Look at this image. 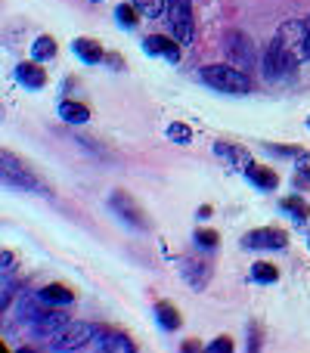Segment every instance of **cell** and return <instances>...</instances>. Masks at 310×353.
I'll list each match as a JSON object with an SVG mask.
<instances>
[{"instance_id": "19", "label": "cell", "mask_w": 310, "mask_h": 353, "mask_svg": "<svg viewBox=\"0 0 310 353\" xmlns=\"http://www.w3.org/2000/svg\"><path fill=\"white\" fill-rule=\"evenodd\" d=\"M155 319H158V325L162 329H168V332H174V329H180V313H177V307L174 304H168V301H158L155 304Z\"/></svg>"}, {"instance_id": "4", "label": "cell", "mask_w": 310, "mask_h": 353, "mask_svg": "<svg viewBox=\"0 0 310 353\" xmlns=\"http://www.w3.org/2000/svg\"><path fill=\"white\" fill-rule=\"evenodd\" d=\"M164 22H168L171 34L177 37V43H193L195 37V19H193V0H168L164 10Z\"/></svg>"}, {"instance_id": "2", "label": "cell", "mask_w": 310, "mask_h": 353, "mask_svg": "<svg viewBox=\"0 0 310 353\" xmlns=\"http://www.w3.org/2000/svg\"><path fill=\"white\" fill-rule=\"evenodd\" d=\"M202 81L220 93H230V97H245L251 90V78L242 68L233 65H205L202 68Z\"/></svg>"}, {"instance_id": "26", "label": "cell", "mask_w": 310, "mask_h": 353, "mask_svg": "<svg viewBox=\"0 0 310 353\" xmlns=\"http://www.w3.org/2000/svg\"><path fill=\"white\" fill-rule=\"evenodd\" d=\"M295 183H298V186H310V152L298 155V165H295Z\"/></svg>"}, {"instance_id": "27", "label": "cell", "mask_w": 310, "mask_h": 353, "mask_svg": "<svg viewBox=\"0 0 310 353\" xmlns=\"http://www.w3.org/2000/svg\"><path fill=\"white\" fill-rule=\"evenodd\" d=\"M168 137H171L174 143H180V146H186V143L193 140V130H189L186 124H171V128H168Z\"/></svg>"}, {"instance_id": "24", "label": "cell", "mask_w": 310, "mask_h": 353, "mask_svg": "<svg viewBox=\"0 0 310 353\" xmlns=\"http://www.w3.org/2000/svg\"><path fill=\"white\" fill-rule=\"evenodd\" d=\"M130 3L140 10V16H146V19H158L168 6H164V0H130Z\"/></svg>"}, {"instance_id": "1", "label": "cell", "mask_w": 310, "mask_h": 353, "mask_svg": "<svg viewBox=\"0 0 310 353\" xmlns=\"http://www.w3.org/2000/svg\"><path fill=\"white\" fill-rule=\"evenodd\" d=\"M273 43L289 53L295 62H304L310 59V28H307V19H289L276 28Z\"/></svg>"}, {"instance_id": "20", "label": "cell", "mask_w": 310, "mask_h": 353, "mask_svg": "<svg viewBox=\"0 0 310 353\" xmlns=\"http://www.w3.org/2000/svg\"><path fill=\"white\" fill-rule=\"evenodd\" d=\"M280 205H282V211L292 214L295 223H307V220H310V205L301 199V195H289V199H282Z\"/></svg>"}, {"instance_id": "29", "label": "cell", "mask_w": 310, "mask_h": 353, "mask_svg": "<svg viewBox=\"0 0 310 353\" xmlns=\"http://www.w3.org/2000/svg\"><path fill=\"white\" fill-rule=\"evenodd\" d=\"M195 242H199L202 248H214V245H217V232L214 230H195Z\"/></svg>"}, {"instance_id": "33", "label": "cell", "mask_w": 310, "mask_h": 353, "mask_svg": "<svg viewBox=\"0 0 310 353\" xmlns=\"http://www.w3.org/2000/svg\"><path fill=\"white\" fill-rule=\"evenodd\" d=\"M307 128H310V118H307Z\"/></svg>"}, {"instance_id": "15", "label": "cell", "mask_w": 310, "mask_h": 353, "mask_svg": "<svg viewBox=\"0 0 310 353\" xmlns=\"http://www.w3.org/2000/svg\"><path fill=\"white\" fill-rule=\"evenodd\" d=\"M183 276H186V282L193 288H205L208 285V279H211V270H208V263H195V261H183Z\"/></svg>"}, {"instance_id": "32", "label": "cell", "mask_w": 310, "mask_h": 353, "mask_svg": "<svg viewBox=\"0 0 310 353\" xmlns=\"http://www.w3.org/2000/svg\"><path fill=\"white\" fill-rule=\"evenodd\" d=\"M90 3H99V0H90Z\"/></svg>"}, {"instance_id": "11", "label": "cell", "mask_w": 310, "mask_h": 353, "mask_svg": "<svg viewBox=\"0 0 310 353\" xmlns=\"http://www.w3.org/2000/svg\"><path fill=\"white\" fill-rule=\"evenodd\" d=\"M90 350H106V353H134V341L130 338H124V335H115V332H99L97 335V341L90 344Z\"/></svg>"}, {"instance_id": "13", "label": "cell", "mask_w": 310, "mask_h": 353, "mask_svg": "<svg viewBox=\"0 0 310 353\" xmlns=\"http://www.w3.org/2000/svg\"><path fill=\"white\" fill-rule=\"evenodd\" d=\"M16 78H19V84L31 87V90H41V87L47 84V74H43V68L37 65V59L35 62H22V65L16 68Z\"/></svg>"}, {"instance_id": "3", "label": "cell", "mask_w": 310, "mask_h": 353, "mask_svg": "<svg viewBox=\"0 0 310 353\" xmlns=\"http://www.w3.org/2000/svg\"><path fill=\"white\" fill-rule=\"evenodd\" d=\"M99 325L90 323H68L62 332H56L50 338V350H62V353H72V350H90V344L97 341L99 335Z\"/></svg>"}, {"instance_id": "16", "label": "cell", "mask_w": 310, "mask_h": 353, "mask_svg": "<svg viewBox=\"0 0 310 353\" xmlns=\"http://www.w3.org/2000/svg\"><path fill=\"white\" fill-rule=\"evenodd\" d=\"M245 176H249L258 189H276V186H280V176H276V171H273V168H264V165H249Z\"/></svg>"}, {"instance_id": "7", "label": "cell", "mask_w": 310, "mask_h": 353, "mask_svg": "<svg viewBox=\"0 0 310 353\" xmlns=\"http://www.w3.org/2000/svg\"><path fill=\"white\" fill-rule=\"evenodd\" d=\"M224 50L239 68H251L255 65V47H251V37L245 31H236L230 28L224 34Z\"/></svg>"}, {"instance_id": "8", "label": "cell", "mask_w": 310, "mask_h": 353, "mask_svg": "<svg viewBox=\"0 0 310 353\" xmlns=\"http://www.w3.org/2000/svg\"><path fill=\"white\" fill-rule=\"evenodd\" d=\"M242 245L245 248H258V251H273V248L280 251L289 245V236L280 230V226H261V230L245 232Z\"/></svg>"}, {"instance_id": "6", "label": "cell", "mask_w": 310, "mask_h": 353, "mask_svg": "<svg viewBox=\"0 0 310 353\" xmlns=\"http://www.w3.org/2000/svg\"><path fill=\"white\" fill-rule=\"evenodd\" d=\"M298 65L301 62H295L289 53H282L273 41H270V47L264 50V56H261V68H264V78L267 81H289L298 72Z\"/></svg>"}, {"instance_id": "30", "label": "cell", "mask_w": 310, "mask_h": 353, "mask_svg": "<svg viewBox=\"0 0 310 353\" xmlns=\"http://www.w3.org/2000/svg\"><path fill=\"white\" fill-rule=\"evenodd\" d=\"M208 353H230L233 350V341H230V338H217V341H214V344H208V347H205Z\"/></svg>"}, {"instance_id": "25", "label": "cell", "mask_w": 310, "mask_h": 353, "mask_svg": "<svg viewBox=\"0 0 310 353\" xmlns=\"http://www.w3.org/2000/svg\"><path fill=\"white\" fill-rule=\"evenodd\" d=\"M137 16H140V10H137L134 3H122V6H118V10H115V19L124 25V28H134V25L140 22V19H137Z\"/></svg>"}, {"instance_id": "22", "label": "cell", "mask_w": 310, "mask_h": 353, "mask_svg": "<svg viewBox=\"0 0 310 353\" xmlns=\"http://www.w3.org/2000/svg\"><path fill=\"white\" fill-rule=\"evenodd\" d=\"M0 313H6L10 310V304H12V298H16V292H19V282L12 279V276H0Z\"/></svg>"}, {"instance_id": "31", "label": "cell", "mask_w": 310, "mask_h": 353, "mask_svg": "<svg viewBox=\"0 0 310 353\" xmlns=\"http://www.w3.org/2000/svg\"><path fill=\"white\" fill-rule=\"evenodd\" d=\"M199 217H211V205H202L199 208Z\"/></svg>"}, {"instance_id": "21", "label": "cell", "mask_w": 310, "mask_h": 353, "mask_svg": "<svg viewBox=\"0 0 310 353\" xmlns=\"http://www.w3.org/2000/svg\"><path fill=\"white\" fill-rule=\"evenodd\" d=\"M31 56H35L37 62H47L56 56V41L50 34H41L35 43H31Z\"/></svg>"}, {"instance_id": "23", "label": "cell", "mask_w": 310, "mask_h": 353, "mask_svg": "<svg viewBox=\"0 0 310 353\" xmlns=\"http://www.w3.org/2000/svg\"><path fill=\"white\" fill-rule=\"evenodd\" d=\"M251 276H255V282H264V285H270V282H276L280 279V270L273 267V263H255L251 267Z\"/></svg>"}, {"instance_id": "9", "label": "cell", "mask_w": 310, "mask_h": 353, "mask_svg": "<svg viewBox=\"0 0 310 353\" xmlns=\"http://www.w3.org/2000/svg\"><path fill=\"white\" fill-rule=\"evenodd\" d=\"M112 208H115V211L122 214V217L128 220V223L140 226V230H146V226H149V220L143 217V208L137 205V201L130 199L128 192H115V195H112Z\"/></svg>"}, {"instance_id": "12", "label": "cell", "mask_w": 310, "mask_h": 353, "mask_svg": "<svg viewBox=\"0 0 310 353\" xmlns=\"http://www.w3.org/2000/svg\"><path fill=\"white\" fill-rule=\"evenodd\" d=\"M214 155H217V159H226L233 168H236V171H242V174L249 171V165H251L249 152H245V149H239V146H233V143H217V146H214Z\"/></svg>"}, {"instance_id": "10", "label": "cell", "mask_w": 310, "mask_h": 353, "mask_svg": "<svg viewBox=\"0 0 310 353\" xmlns=\"http://www.w3.org/2000/svg\"><path fill=\"white\" fill-rule=\"evenodd\" d=\"M177 37H164V34H149L143 41V50L149 56H164L168 62H180V47H177Z\"/></svg>"}, {"instance_id": "34", "label": "cell", "mask_w": 310, "mask_h": 353, "mask_svg": "<svg viewBox=\"0 0 310 353\" xmlns=\"http://www.w3.org/2000/svg\"><path fill=\"white\" fill-rule=\"evenodd\" d=\"M307 28H310V19H307Z\"/></svg>"}, {"instance_id": "14", "label": "cell", "mask_w": 310, "mask_h": 353, "mask_svg": "<svg viewBox=\"0 0 310 353\" xmlns=\"http://www.w3.org/2000/svg\"><path fill=\"white\" fill-rule=\"evenodd\" d=\"M72 50H75V56H78V59L87 62V65H93V62H99L106 56L103 53V43L93 41V37H75Z\"/></svg>"}, {"instance_id": "17", "label": "cell", "mask_w": 310, "mask_h": 353, "mask_svg": "<svg viewBox=\"0 0 310 353\" xmlns=\"http://www.w3.org/2000/svg\"><path fill=\"white\" fill-rule=\"evenodd\" d=\"M43 298V304H59V307H68L75 301V292L68 285H59V282H53V285H47V288H41L37 292Z\"/></svg>"}, {"instance_id": "28", "label": "cell", "mask_w": 310, "mask_h": 353, "mask_svg": "<svg viewBox=\"0 0 310 353\" xmlns=\"http://www.w3.org/2000/svg\"><path fill=\"white\" fill-rule=\"evenodd\" d=\"M12 273H16V254L3 251V254H0V276H12Z\"/></svg>"}, {"instance_id": "5", "label": "cell", "mask_w": 310, "mask_h": 353, "mask_svg": "<svg viewBox=\"0 0 310 353\" xmlns=\"http://www.w3.org/2000/svg\"><path fill=\"white\" fill-rule=\"evenodd\" d=\"M0 174H3V183H6V186L35 189V192L47 195V186H43V183L37 180V176L31 174L25 165H19V161H16V155H12V152H3V155H0Z\"/></svg>"}, {"instance_id": "18", "label": "cell", "mask_w": 310, "mask_h": 353, "mask_svg": "<svg viewBox=\"0 0 310 353\" xmlns=\"http://www.w3.org/2000/svg\"><path fill=\"white\" fill-rule=\"evenodd\" d=\"M59 118L68 124H87L90 121V109H87L84 103H72V99H66V103L59 105Z\"/></svg>"}]
</instances>
